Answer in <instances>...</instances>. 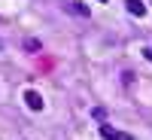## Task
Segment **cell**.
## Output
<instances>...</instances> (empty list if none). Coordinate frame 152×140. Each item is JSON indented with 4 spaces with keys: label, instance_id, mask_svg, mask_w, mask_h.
Instances as JSON below:
<instances>
[{
    "label": "cell",
    "instance_id": "obj_1",
    "mask_svg": "<svg viewBox=\"0 0 152 140\" xmlns=\"http://www.w3.org/2000/svg\"><path fill=\"white\" fill-rule=\"evenodd\" d=\"M24 100H28V107H31V110H43V97L37 95V92H31V88L24 92Z\"/></svg>",
    "mask_w": 152,
    "mask_h": 140
},
{
    "label": "cell",
    "instance_id": "obj_2",
    "mask_svg": "<svg viewBox=\"0 0 152 140\" xmlns=\"http://www.w3.org/2000/svg\"><path fill=\"white\" fill-rule=\"evenodd\" d=\"M100 134H104L107 140H128L125 134H119V131H113V125H100Z\"/></svg>",
    "mask_w": 152,
    "mask_h": 140
},
{
    "label": "cell",
    "instance_id": "obj_3",
    "mask_svg": "<svg viewBox=\"0 0 152 140\" xmlns=\"http://www.w3.org/2000/svg\"><path fill=\"white\" fill-rule=\"evenodd\" d=\"M125 6H128L131 15H143V12H146V6L140 3V0H125Z\"/></svg>",
    "mask_w": 152,
    "mask_h": 140
},
{
    "label": "cell",
    "instance_id": "obj_4",
    "mask_svg": "<svg viewBox=\"0 0 152 140\" xmlns=\"http://www.w3.org/2000/svg\"><path fill=\"white\" fill-rule=\"evenodd\" d=\"M70 9L76 12V15H88V6L85 3H70Z\"/></svg>",
    "mask_w": 152,
    "mask_h": 140
},
{
    "label": "cell",
    "instance_id": "obj_5",
    "mask_svg": "<svg viewBox=\"0 0 152 140\" xmlns=\"http://www.w3.org/2000/svg\"><path fill=\"white\" fill-rule=\"evenodd\" d=\"M24 49H28V52H37V49H40V43H37V40H28V43H24Z\"/></svg>",
    "mask_w": 152,
    "mask_h": 140
},
{
    "label": "cell",
    "instance_id": "obj_6",
    "mask_svg": "<svg viewBox=\"0 0 152 140\" xmlns=\"http://www.w3.org/2000/svg\"><path fill=\"white\" fill-rule=\"evenodd\" d=\"M143 55H146V58H149V61H152V49H143Z\"/></svg>",
    "mask_w": 152,
    "mask_h": 140
},
{
    "label": "cell",
    "instance_id": "obj_7",
    "mask_svg": "<svg viewBox=\"0 0 152 140\" xmlns=\"http://www.w3.org/2000/svg\"><path fill=\"white\" fill-rule=\"evenodd\" d=\"M100 3H107V0H100Z\"/></svg>",
    "mask_w": 152,
    "mask_h": 140
}]
</instances>
